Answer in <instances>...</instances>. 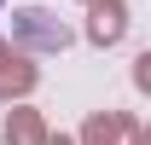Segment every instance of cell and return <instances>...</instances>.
<instances>
[{
	"label": "cell",
	"mask_w": 151,
	"mask_h": 145,
	"mask_svg": "<svg viewBox=\"0 0 151 145\" xmlns=\"http://www.w3.org/2000/svg\"><path fill=\"white\" fill-rule=\"evenodd\" d=\"M70 41H76V29L47 6H18L12 12V47H23V52H64Z\"/></svg>",
	"instance_id": "obj_1"
},
{
	"label": "cell",
	"mask_w": 151,
	"mask_h": 145,
	"mask_svg": "<svg viewBox=\"0 0 151 145\" xmlns=\"http://www.w3.org/2000/svg\"><path fill=\"white\" fill-rule=\"evenodd\" d=\"M41 81V64L35 52H23V47H12V41H0V105H12V99H29Z\"/></svg>",
	"instance_id": "obj_2"
},
{
	"label": "cell",
	"mask_w": 151,
	"mask_h": 145,
	"mask_svg": "<svg viewBox=\"0 0 151 145\" xmlns=\"http://www.w3.org/2000/svg\"><path fill=\"white\" fill-rule=\"evenodd\" d=\"M81 35L87 47H116V41L128 35V0H87V23H81Z\"/></svg>",
	"instance_id": "obj_3"
},
{
	"label": "cell",
	"mask_w": 151,
	"mask_h": 145,
	"mask_svg": "<svg viewBox=\"0 0 151 145\" xmlns=\"http://www.w3.org/2000/svg\"><path fill=\"white\" fill-rule=\"evenodd\" d=\"M41 134H47V116L29 110L23 99H12V110H6V145H41Z\"/></svg>",
	"instance_id": "obj_4"
},
{
	"label": "cell",
	"mask_w": 151,
	"mask_h": 145,
	"mask_svg": "<svg viewBox=\"0 0 151 145\" xmlns=\"http://www.w3.org/2000/svg\"><path fill=\"white\" fill-rule=\"evenodd\" d=\"M116 134H122V110H93L76 134V145H116Z\"/></svg>",
	"instance_id": "obj_5"
},
{
	"label": "cell",
	"mask_w": 151,
	"mask_h": 145,
	"mask_svg": "<svg viewBox=\"0 0 151 145\" xmlns=\"http://www.w3.org/2000/svg\"><path fill=\"white\" fill-rule=\"evenodd\" d=\"M116 145H151V139H145V128H139V116H134V110H122V134H116Z\"/></svg>",
	"instance_id": "obj_6"
},
{
	"label": "cell",
	"mask_w": 151,
	"mask_h": 145,
	"mask_svg": "<svg viewBox=\"0 0 151 145\" xmlns=\"http://www.w3.org/2000/svg\"><path fill=\"white\" fill-rule=\"evenodd\" d=\"M134 87H151V52L134 58Z\"/></svg>",
	"instance_id": "obj_7"
},
{
	"label": "cell",
	"mask_w": 151,
	"mask_h": 145,
	"mask_svg": "<svg viewBox=\"0 0 151 145\" xmlns=\"http://www.w3.org/2000/svg\"><path fill=\"white\" fill-rule=\"evenodd\" d=\"M41 145H76V134H52V128H47V134H41Z\"/></svg>",
	"instance_id": "obj_8"
},
{
	"label": "cell",
	"mask_w": 151,
	"mask_h": 145,
	"mask_svg": "<svg viewBox=\"0 0 151 145\" xmlns=\"http://www.w3.org/2000/svg\"><path fill=\"white\" fill-rule=\"evenodd\" d=\"M81 6H87V0H81Z\"/></svg>",
	"instance_id": "obj_9"
}]
</instances>
